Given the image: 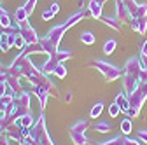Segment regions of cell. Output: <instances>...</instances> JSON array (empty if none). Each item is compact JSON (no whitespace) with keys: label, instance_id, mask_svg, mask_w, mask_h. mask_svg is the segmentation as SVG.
<instances>
[{"label":"cell","instance_id":"cell-31","mask_svg":"<svg viewBox=\"0 0 147 145\" xmlns=\"http://www.w3.org/2000/svg\"><path fill=\"white\" fill-rule=\"evenodd\" d=\"M7 95V82H0V98Z\"/></svg>","mask_w":147,"mask_h":145},{"label":"cell","instance_id":"cell-11","mask_svg":"<svg viewBox=\"0 0 147 145\" xmlns=\"http://www.w3.org/2000/svg\"><path fill=\"white\" fill-rule=\"evenodd\" d=\"M12 124H14V126H18V128H21V130H30L32 126L35 124V121H33L32 114H25V115L16 117V119L12 121ZM9 126H11V124H9Z\"/></svg>","mask_w":147,"mask_h":145},{"label":"cell","instance_id":"cell-18","mask_svg":"<svg viewBox=\"0 0 147 145\" xmlns=\"http://www.w3.org/2000/svg\"><path fill=\"white\" fill-rule=\"evenodd\" d=\"M0 46H2V51L4 52H7L12 46H11V42H9V35H7V30H4L2 32V40H0Z\"/></svg>","mask_w":147,"mask_h":145},{"label":"cell","instance_id":"cell-26","mask_svg":"<svg viewBox=\"0 0 147 145\" xmlns=\"http://www.w3.org/2000/svg\"><path fill=\"white\" fill-rule=\"evenodd\" d=\"M109 114H110V117H117L119 114H121V107L114 101V103H110V107H109Z\"/></svg>","mask_w":147,"mask_h":145},{"label":"cell","instance_id":"cell-9","mask_svg":"<svg viewBox=\"0 0 147 145\" xmlns=\"http://www.w3.org/2000/svg\"><path fill=\"white\" fill-rule=\"evenodd\" d=\"M114 16L117 17L121 23H126V21H131V19H133L130 9L124 5L123 0H116V12H114Z\"/></svg>","mask_w":147,"mask_h":145},{"label":"cell","instance_id":"cell-8","mask_svg":"<svg viewBox=\"0 0 147 145\" xmlns=\"http://www.w3.org/2000/svg\"><path fill=\"white\" fill-rule=\"evenodd\" d=\"M16 25H18V28H20V33L23 35L26 46H28V44H37V42L40 40L39 35H37V32L32 28V25H30L28 19H26V21H21V23H16Z\"/></svg>","mask_w":147,"mask_h":145},{"label":"cell","instance_id":"cell-1","mask_svg":"<svg viewBox=\"0 0 147 145\" xmlns=\"http://www.w3.org/2000/svg\"><path fill=\"white\" fill-rule=\"evenodd\" d=\"M88 14H89V12H84V11H79V12H76V14H72L65 23H61V25H58V26H53V28L44 35L39 42H40V46H42V49H44V52L47 54V56H53V54H56V52L60 51L58 46H60V40H61V37H63V33H65L67 30H70L74 25H77L81 19H84Z\"/></svg>","mask_w":147,"mask_h":145},{"label":"cell","instance_id":"cell-22","mask_svg":"<svg viewBox=\"0 0 147 145\" xmlns=\"http://www.w3.org/2000/svg\"><path fill=\"white\" fill-rule=\"evenodd\" d=\"M9 75H11L9 66H5V65L0 63V82H5V81L9 79Z\"/></svg>","mask_w":147,"mask_h":145},{"label":"cell","instance_id":"cell-7","mask_svg":"<svg viewBox=\"0 0 147 145\" xmlns=\"http://www.w3.org/2000/svg\"><path fill=\"white\" fill-rule=\"evenodd\" d=\"M72 58V52L70 51H58L56 54H53V56L47 58V61L42 65V72L44 74H54V70H56V66L67 60Z\"/></svg>","mask_w":147,"mask_h":145},{"label":"cell","instance_id":"cell-24","mask_svg":"<svg viewBox=\"0 0 147 145\" xmlns=\"http://www.w3.org/2000/svg\"><path fill=\"white\" fill-rule=\"evenodd\" d=\"M67 74H68V70L63 66V63H60V65L56 66V70H54V75H56L58 79H65V77H67Z\"/></svg>","mask_w":147,"mask_h":145},{"label":"cell","instance_id":"cell-10","mask_svg":"<svg viewBox=\"0 0 147 145\" xmlns=\"http://www.w3.org/2000/svg\"><path fill=\"white\" fill-rule=\"evenodd\" d=\"M105 2H107V0H91V2L88 4V12H89V16L95 17V19L102 17V11H103Z\"/></svg>","mask_w":147,"mask_h":145},{"label":"cell","instance_id":"cell-17","mask_svg":"<svg viewBox=\"0 0 147 145\" xmlns=\"http://www.w3.org/2000/svg\"><path fill=\"white\" fill-rule=\"evenodd\" d=\"M116 46H117V42H116L114 39H109V40L103 44V52L107 54V56H110V54L116 51Z\"/></svg>","mask_w":147,"mask_h":145},{"label":"cell","instance_id":"cell-25","mask_svg":"<svg viewBox=\"0 0 147 145\" xmlns=\"http://www.w3.org/2000/svg\"><path fill=\"white\" fill-rule=\"evenodd\" d=\"M26 46V42H25V39H23V35L20 33V30H18V33H16V39H14V47H18V49H23Z\"/></svg>","mask_w":147,"mask_h":145},{"label":"cell","instance_id":"cell-33","mask_svg":"<svg viewBox=\"0 0 147 145\" xmlns=\"http://www.w3.org/2000/svg\"><path fill=\"white\" fill-rule=\"evenodd\" d=\"M138 140H142V142L147 143V130H140L138 131Z\"/></svg>","mask_w":147,"mask_h":145},{"label":"cell","instance_id":"cell-14","mask_svg":"<svg viewBox=\"0 0 147 145\" xmlns=\"http://www.w3.org/2000/svg\"><path fill=\"white\" fill-rule=\"evenodd\" d=\"M116 103L121 107V112H128V110H130V98H128V95L123 91V93H119L117 95V98H116Z\"/></svg>","mask_w":147,"mask_h":145},{"label":"cell","instance_id":"cell-12","mask_svg":"<svg viewBox=\"0 0 147 145\" xmlns=\"http://www.w3.org/2000/svg\"><path fill=\"white\" fill-rule=\"evenodd\" d=\"M130 23H131V28H133L137 33L144 35V33L147 32V16H142V17H133V19H131Z\"/></svg>","mask_w":147,"mask_h":145},{"label":"cell","instance_id":"cell-36","mask_svg":"<svg viewBox=\"0 0 147 145\" xmlns=\"http://www.w3.org/2000/svg\"><path fill=\"white\" fill-rule=\"evenodd\" d=\"M65 98H67V101L70 103V101H72V93H67V95H65Z\"/></svg>","mask_w":147,"mask_h":145},{"label":"cell","instance_id":"cell-16","mask_svg":"<svg viewBox=\"0 0 147 145\" xmlns=\"http://www.w3.org/2000/svg\"><path fill=\"white\" fill-rule=\"evenodd\" d=\"M81 42L86 44V46H93V44L96 42V39H95V35L91 33V32H82V35H81Z\"/></svg>","mask_w":147,"mask_h":145},{"label":"cell","instance_id":"cell-19","mask_svg":"<svg viewBox=\"0 0 147 145\" xmlns=\"http://www.w3.org/2000/svg\"><path fill=\"white\" fill-rule=\"evenodd\" d=\"M102 110H103V103H102V101H98L96 105H93V108H91L89 117H91V119H96V117L102 114Z\"/></svg>","mask_w":147,"mask_h":145},{"label":"cell","instance_id":"cell-35","mask_svg":"<svg viewBox=\"0 0 147 145\" xmlns=\"http://www.w3.org/2000/svg\"><path fill=\"white\" fill-rule=\"evenodd\" d=\"M49 9H51V11H53L54 14H58V12H60V4H56V2H54V4H53V5H51Z\"/></svg>","mask_w":147,"mask_h":145},{"label":"cell","instance_id":"cell-37","mask_svg":"<svg viewBox=\"0 0 147 145\" xmlns=\"http://www.w3.org/2000/svg\"><path fill=\"white\" fill-rule=\"evenodd\" d=\"M5 12H7V11H5V9H4V7H2V5H0V16H4V14H5Z\"/></svg>","mask_w":147,"mask_h":145},{"label":"cell","instance_id":"cell-21","mask_svg":"<svg viewBox=\"0 0 147 145\" xmlns=\"http://www.w3.org/2000/svg\"><path fill=\"white\" fill-rule=\"evenodd\" d=\"M11 26H12L11 16H9L7 12H5L4 16H0V28H4V30H5V28H11Z\"/></svg>","mask_w":147,"mask_h":145},{"label":"cell","instance_id":"cell-29","mask_svg":"<svg viewBox=\"0 0 147 145\" xmlns=\"http://www.w3.org/2000/svg\"><path fill=\"white\" fill-rule=\"evenodd\" d=\"M49 96H51V95H47V93H44V95H39V96H37V98H39V103H40V110H44V108H46Z\"/></svg>","mask_w":147,"mask_h":145},{"label":"cell","instance_id":"cell-23","mask_svg":"<svg viewBox=\"0 0 147 145\" xmlns=\"http://www.w3.org/2000/svg\"><path fill=\"white\" fill-rule=\"evenodd\" d=\"M95 130H96L98 133H110V130H112V126H110L109 122H98V124L95 126Z\"/></svg>","mask_w":147,"mask_h":145},{"label":"cell","instance_id":"cell-15","mask_svg":"<svg viewBox=\"0 0 147 145\" xmlns=\"http://www.w3.org/2000/svg\"><path fill=\"white\" fill-rule=\"evenodd\" d=\"M14 17H16V23H21V21H26V19H28V12H26L25 5H21V7H18V11H16Z\"/></svg>","mask_w":147,"mask_h":145},{"label":"cell","instance_id":"cell-13","mask_svg":"<svg viewBox=\"0 0 147 145\" xmlns=\"http://www.w3.org/2000/svg\"><path fill=\"white\" fill-rule=\"evenodd\" d=\"M100 19H102V21H103L107 26H110L112 30H116V32H121V26H123V23L117 19L116 16H110V17H109V16H102Z\"/></svg>","mask_w":147,"mask_h":145},{"label":"cell","instance_id":"cell-6","mask_svg":"<svg viewBox=\"0 0 147 145\" xmlns=\"http://www.w3.org/2000/svg\"><path fill=\"white\" fill-rule=\"evenodd\" d=\"M128 98H130V108L138 114L140 108H142V105H144V101L147 100V81L145 82H140L135 91L131 95H128Z\"/></svg>","mask_w":147,"mask_h":145},{"label":"cell","instance_id":"cell-3","mask_svg":"<svg viewBox=\"0 0 147 145\" xmlns=\"http://www.w3.org/2000/svg\"><path fill=\"white\" fill-rule=\"evenodd\" d=\"M30 138L35 142V143H39V145H54L47 135V130H46V119L44 115L40 114V117L35 121V124L30 128Z\"/></svg>","mask_w":147,"mask_h":145},{"label":"cell","instance_id":"cell-27","mask_svg":"<svg viewBox=\"0 0 147 145\" xmlns=\"http://www.w3.org/2000/svg\"><path fill=\"white\" fill-rule=\"evenodd\" d=\"M121 131L124 135H130L131 133V122H130V119H123L121 121Z\"/></svg>","mask_w":147,"mask_h":145},{"label":"cell","instance_id":"cell-32","mask_svg":"<svg viewBox=\"0 0 147 145\" xmlns=\"http://www.w3.org/2000/svg\"><path fill=\"white\" fill-rule=\"evenodd\" d=\"M124 145H142V143L138 142V138L137 140H133V138H124Z\"/></svg>","mask_w":147,"mask_h":145},{"label":"cell","instance_id":"cell-34","mask_svg":"<svg viewBox=\"0 0 147 145\" xmlns=\"http://www.w3.org/2000/svg\"><path fill=\"white\" fill-rule=\"evenodd\" d=\"M140 56L147 58V40L144 42V46H142V49H140Z\"/></svg>","mask_w":147,"mask_h":145},{"label":"cell","instance_id":"cell-20","mask_svg":"<svg viewBox=\"0 0 147 145\" xmlns=\"http://www.w3.org/2000/svg\"><path fill=\"white\" fill-rule=\"evenodd\" d=\"M147 16V4H138L133 11V17H142Z\"/></svg>","mask_w":147,"mask_h":145},{"label":"cell","instance_id":"cell-4","mask_svg":"<svg viewBox=\"0 0 147 145\" xmlns=\"http://www.w3.org/2000/svg\"><path fill=\"white\" fill-rule=\"evenodd\" d=\"M88 128H89V121H77L74 126H70V130H68L70 140L76 145H88L89 143V140L86 136Z\"/></svg>","mask_w":147,"mask_h":145},{"label":"cell","instance_id":"cell-38","mask_svg":"<svg viewBox=\"0 0 147 145\" xmlns=\"http://www.w3.org/2000/svg\"><path fill=\"white\" fill-rule=\"evenodd\" d=\"M2 32H4V28H0V40H2ZM0 51H2V46H0Z\"/></svg>","mask_w":147,"mask_h":145},{"label":"cell","instance_id":"cell-5","mask_svg":"<svg viewBox=\"0 0 147 145\" xmlns=\"http://www.w3.org/2000/svg\"><path fill=\"white\" fill-rule=\"evenodd\" d=\"M95 68L100 72V74L105 77V81H117L119 77H123V72L117 68V66H114V65H110L109 61H103V60H96L95 63Z\"/></svg>","mask_w":147,"mask_h":145},{"label":"cell","instance_id":"cell-39","mask_svg":"<svg viewBox=\"0 0 147 145\" xmlns=\"http://www.w3.org/2000/svg\"><path fill=\"white\" fill-rule=\"evenodd\" d=\"M2 133H4V131H0V135H2Z\"/></svg>","mask_w":147,"mask_h":145},{"label":"cell","instance_id":"cell-28","mask_svg":"<svg viewBox=\"0 0 147 145\" xmlns=\"http://www.w3.org/2000/svg\"><path fill=\"white\" fill-rule=\"evenodd\" d=\"M98 145H124V138L116 136L114 140H109V142H103V143H98Z\"/></svg>","mask_w":147,"mask_h":145},{"label":"cell","instance_id":"cell-2","mask_svg":"<svg viewBox=\"0 0 147 145\" xmlns=\"http://www.w3.org/2000/svg\"><path fill=\"white\" fill-rule=\"evenodd\" d=\"M147 81V70L142 68L140 58L135 56L130 61L126 63L124 66V74H123V82H124V93L126 95H131L135 89L138 87L140 82Z\"/></svg>","mask_w":147,"mask_h":145},{"label":"cell","instance_id":"cell-30","mask_svg":"<svg viewBox=\"0 0 147 145\" xmlns=\"http://www.w3.org/2000/svg\"><path fill=\"white\" fill-rule=\"evenodd\" d=\"M54 16H56V14H54L51 9H47V11H44V14H42V19H44V21H49V19H53Z\"/></svg>","mask_w":147,"mask_h":145}]
</instances>
